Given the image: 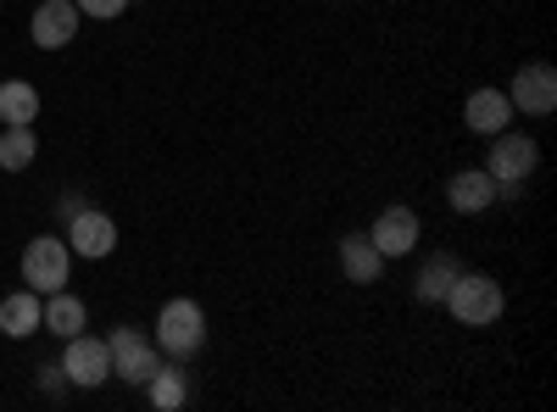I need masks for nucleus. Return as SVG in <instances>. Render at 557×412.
<instances>
[{"label":"nucleus","mask_w":557,"mask_h":412,"mask_svg":"<svg viewBox=\"0 0 557 412\" xmlns=\"http://www.w3.org/2000/svg\"><path fill=\"white\" fill-rule=\"evenodd\" d=\"M446 307H451V317L462 329H485V324L502 317L507 296H502V285L491 279V273H457L451 290H446Z\"/></svg>","instance_id":"nucleus-1"},{"label":"nucleus","mask_w":557,"mask_h":412,"mask_svg":"<svg viewBox=\"0 0 557 412\" xmlns=\"http://www.w3.org/2000/svg\"><path fill=\"white\" fill-rule=\"evenodd\" d=\"M157 346L168 357H196L207 346V312H201V301H190V296L162 301V312H157Z\"/></svg>","instance_id":"nucleus-2"},{"label":"nucleus","mask_w":557,"mask_h":412,"mask_svg":"<svg viewBox=\"0 0 557 412\" xmlns=\"http://www.w3.org/2000/svg\"><path fill=\"white\" fill-rule=\"evenodd\" d=\"M491 151H485V173L496 178V190H519L524 185V178L541 167V146L530 140V134H491Z\"/></svg>","instance_id":"nucleus-3"},{"label":"nucleus","mask_w":557,"mask_h":412,"mask_svg":"<svg viewBox=\"0 0 557 412\" xmlns=\"http://www.w3.org/2000/svg\"><path fill=\"white\" fill-rule=\"evenodd\" d=\"M67 267H73L67 240H57V235H39V240L23 251V285H28V290H39V296L67 290Z\"/></svg>","instance_id":"nucleus-4"},{"label":"nucleus","mask_w":557,"mask_h":412,"mask_svg":"<svg viewBox=\"0 0 557 412\" xmlns=\"http://www.w3.org/2000/svg\"><path fill=\"white\" fill-rule=\"evenodd\" d=\"M107 351H112V374H117L123 385H146V379L162 369V346L146 340L139 329H128V324L107 340Z\"/></svg>","instance_id":"nucleus-5"},{"label":"nucleus","mask_w":557,"mask_h":412,"mask_svg":"<svg viewBox=\"0 0 557 412\" xmlns=\"http://www.w3.org/2000/svg\"><path fill=\"white\" fill-rule=\"evenodd\" d=\"M62 379L78 385V390H101V385L112 379V351H107V340L73 335L67 351H62Z\"/></svg>","instance_id":"nucleus-6"},{"label":"nucleus","mask_w":557,"mask_h":412,"mask_svg":"<svg viewBox=\"0 0 557 412\" xmlns=\"http://www.w3.org/2000/svg\"><path fill=\"white\" fill-rule=\"evenodd\" d=\"M507 101H513V112H530V117L557 112V67H552V62H530V67H519L513 89H507Z\"/></svg>","instance_id":"nucleus-7"},{"label":"nucleus","mask_w":557,"mask_h":412,"mask_svg":"<svg viewBox=\"0 0 557 412\" xmlns=\"http://www.w3.org/2000/svg\"><path fill=\"white\" fill-rule=\"evenodd\" d=\"M67 251H78V257H89V262L112 257V251H117V223H112L107 212L78 207V212L67 217Z\"/></svg>","instance_id":"nucleus-8"},{"label":"nucleus","mask_w":557,"mask_h":412,"mask_svg":"<svg viewBox=\"0 0 557 412\" xmlns=\"http://www.w3.org/2000/svg\"><path fill=\"white\" fill-rule=\"evenodd\" d=\"M368 240L380 246L385 262L407 257V251L418 246V212H412V207H385V212L374 217V228H368Z\"/></svg>","instance_id":"nucleus-9"},{"label":"nucleus","mask_w":557,"mask_h":412,"mask_svg":"<svg viewBox=\"0 0 557 412\" xmlns=\"http://www.w3.org/2000/svg\"><path fill=\"white\" fill-rule=\"evenodd\" d=\"M28 34H34L39 51H62V45L78 34V7H73V0H45V7H34Z\"/></svg>","instance_id":"nucleus-10"},{"label":"nucleus","mask_w":557,"mask_h":412,"mask_svg":"<svg viewBox=\"0 0 557 412\" xmlns=\"http://www.w3.org/2000/svg\"><path fill=\"white\" fill-rule=\"evenodd\" d=\"M496 178L485 173V167H462V173H451V185H446V201H451V212H485V207H496Z\"/></svg>","instance_id":"nucleus-11"},{"label":"nucleus","mask_w":557,"mask_h":412,"mask_svg":"<svg viewBox=\"0 0 557 412\" xmlns=\"http://www.w3.org/2000/svg\"><path fill=\"white\" fill-rule=\"evenodd\" d=\"M34 329H45V301H39V290H17V296L0 301V335H7V340H28Z\"/></svg>","instance_id":"nucleus-12"},{"label":"nucleus","mask_w":557,"mask_h":412,"mask_svg":"<svg viewBox=\"0 0 557 412\" xmlns=\"http://www.w3.org/2000/svg\"><path fill=\"white\" fill-rule=\"evenodd\" d=\"M462 123L474 134H502L513 123V101H507V89H474L469 107H462Z\"/></svg>","instance_id":"nucleus-13"},{"label":"nucleus","mask_w":557,"mask_h":412,"mask_svg":"<svg viewBox=\"0 0 557 412\" xmlns=\"http://www.w3.org/2000/svg\"><path fill=\"white\" fill-rule=\"evenodd\" d=\"M341 267H346L351 285H374L380 273H385V257H380V246L368 240V235H346L341 240Z\"/></svg>","instance_id":"nucleus-14"},{"label":"nucleus","mask_w":557,"mask_h":412,"mask_svg":"<svg viewBox=\"0 0 557 412\" xmlns=\"http://www.w3.org/2000/svg\"><path fill=\"white\" fill-rule=\"evenodd\" d=\"M0 117H7V128H34L39 89L28 78H7V84H0Z\"/></svg>","instance_id":"nucleus-15"},{"label":"nucleus","mask_w":557,"mask_h":412,"mask_svg":"<svg viewBox=\"0 0 557 412\" xmlns=\"http://www.w3.org/2000/svg\"><path fill=\"white\" fill-rule=\"evenodd\" d=\"M84 324H89L84 301L67 296V290H51V301H45V329L62 335V340H73V335H84Z\"/></svg>","instance_id":"nucleus-16"},{"label":"nucleus","mask_w":557,"mask_h":412,"mask_svg":"<svg viewBox=\"0 0 557 412\" xmlns=\"http://www.w3.org/2000/svg\"><path fill=\"white\" fill-rule=\"evenodd\" d=\"M457 262L451 257H430L424 267H418V285H412V296L418 301H446V290H451V279H457Z\"/></svg>","instance_id":"nucleus-17"},{"label":"nucleus","mask_w":557,"mask_h":412,"mask_svg":"<svg viewBox=\"0 0 557 412\" xmlns=\"http://www.w3.org/2000/svg\"><path fill=\"white\" fill-rule=\"evenodd\" d=\"M34 157H39L34 128H7V134H0V167H7V173H23V167H34Z\"/></svg>","instance_id":"nucleus-18"},{"label":"nucleus","mask_w":557,"mask_h":412,"mask_svg":"<svg viewBox=\"0 0 557 412\" xmlns=\"http://www.w3.org/2000/svg\"><path fill=\"white\" fill-rule=\"evenodd\" d=\"M146 390H151V407H157V412H178V407H184V379L168 374V369H157V374L146 379Z\"/></svg>","instance_id":"nucleus-19"},{"label":"nucleus","mask_w":557,"mask_h":412,"mask_svg":"<svg viewBox=\"0 0 557 412\" xmlns=\"http://www.w3.org/2000/svg\"><path fill=\"white\" fill-rule=\"evenodd\" d=\"M73 7H78V17H101V23H112V17L128 12V0H73Z\"/></svg>","instance_id":"nucleus-20"}]
</instances>
